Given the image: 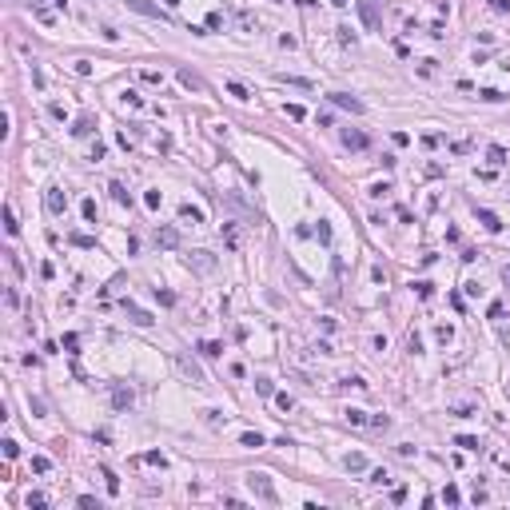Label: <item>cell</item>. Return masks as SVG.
<instances>
[{
	"instance_id": "12",
	"label": "cell",
	"mask_w": 510,
	"mask_h": 510,
	"mask_svg": "<svg viewBox=\"0 0 510 510\" xmlns=\"http://www.w3.org/2000/svg\"><path fill=\"white\" fill-rule=\"evenodd\" d=\"M359 12H363V20H367L371 28L379 24V12H375V4H371V0H363V4H359Z\"/></svg>"
},
{
	"instance_id": "24",
	"label": "cell",
	"mask_w": 510,
	"mask_h": 510,
	"mask_svg": "<svg viewBox=\"0 0 510 510\" xmlns=\"http://www.w3.org/2000/svg\"><path fill=\"white\" fill-rule=\"evenodd\" d=\"M255 391L259 395H271V379H255Z\"/></svg>"
},
{
	"instance_id": "11",
	"label": "cell",
	"mask_w": 510,
	"mask_h": 510,
	"mask_svg": "<svg viewBox=\"0 0 510 510\" xmlns=\"http://www.w3.org/2000/svg\"><path fill=\"white\" fill-rule=\"evenodd\" d=\"M179 84H188V88H195V92H203V80H199L195 72H188V68L179 72Z\"/></svg>"
},
{
	"instance_id": "26",
	"label": "cell",
	"mask_w": 510,
	"mask_h": 510,
	"mask_svg": "<svg viewBox=\"0 0 510 510\" xmlns=\"http://www.w3.org/2000/svg\"><path fill=\"white\" fill-rule=\"evenodd\" d=\"M28 506H36V510H40V506H48V498H44V494H28Z\"/></svg>"
},
{
	"instance_id": "13",
	"label": "cell",
	"mask_w": 510,
	"mask_h": 510,
	"mask_svg": "<svg viewBox=\"0 0 510 510\" xmlns=\"http://www.w3.org/2000/svg\"><path fill=\"white\" fill-rule=\"evenodd\" d=\"M199 355H207V359H219V355H223V347L207 339V343H199Z\"/></svg>"
},
{
	"instance_id": "8",
	"label": "cell",
	"mask_w": 510,
	"mask_h": 510,
	"mask_svg": "<svg viewBox=\"0 0 510 510\" xmlns=\"http://www.w3.org/2000/svg\"><path fill=\"white\" fill-rule=\"evenodd\" d=\"M343 144L351 147V152H363V147H367V136H363V132H351V128H347V132H343Z\"/></svg>"
},
{
	"instance_id": "10",
	"label": "cell",
	"mask_w": 510,
	"mask_h": 510,
	"mask_svg": "<svg viewBox=\"0 0 510 510\" xmlns=\"http://www.w3.org/2000/svg\"><path fill=\"white\" fill-rule=\"evenodd\" d=\"M112 403H116L120 411H124V407H132V391H124V387H116V391H112Z\"/></svg>"
},
{
	"instance_id": "7",
	"label": "cell",
	"mask_w": 510,
	"mask_h": 510,
	"mask_svg": "<svg viewBox=\"0 0 510 510\" xmlns=\"http://www.w3.org/2000/svg\"><path fill=\"white\" fill-rule=\"evenodd\" d=\"M331 104H339V108H347V112H363V100H355V96H347V92H335Z\"/></svg>"
},
{
	"instance_id": "5",
	"label": "cell",
	"mask_w": 510,
	"mask_h": 510,
	"mask_svg": "<svg viewBox=\"0 0 510 510\" xmlns=\"http://www.w3.org/2000/svg\"><path fill=\"white\" fill-rule=\"evenodd\" d=\"M188 263L195 267V271H212V267H216V259L207 255V251H192V255H188Z\"/></svg>"
},
{
	"instance_id": "22",
	"label": "cell",
	"mask_w": 510,
	"mask_h": 510,
	"mask_svg": "<svg viewBox=\"0 0 510 510\" xmlns=\"http://www.w3.org/2000/svg\"><path fill=\"white\" fill-rule=\"evenodd\" d=\"M371 483H379V486H387V483H391V474H387V470H371Z\"/></svg>"
},
{
	"instance_id": "16",
	"label": "cell",
	"mask_w": 510,
	"mask_h": 510,
	"mask_svg": "<svg viewBox=\"0 0 510 510\" xmlns=\"http://www.w3.org/2000/svg\"><path fill=\"white\" fill-rule=\"evenodd\" d=\"M455 442H459V446H462V451H478V438H470V435H459V438H455Z\"/></svg>"
},
{
	"instance_id": "3",
	"label": "cell",
	"mask_w": 510,
	"mask_h": 510,
	"mask_svg": "<svg viewBox=\"0 0 510 510\" xmlns=\"http://www.w3.org/2000/svg\"><path fill=\"white\" fill-rule=\"evenodd\" d=\"M179 371H184V375H188V379H192V383H199V387H203V383H207V379H203V371H199V367H195V363H192V359H188V355H179Z\"/></svg>"
},
{
	"instance_id": "28",
	"label": "cell",
	"mask_w": 510,
	"mask_h": 510,
	"mask_svg": "<svg viewBox=\"0 0 510 510\" xmlns=\"http://www.w3.org/2000/svg\"><path fill=\"white\" fill-rule=\"evenodd\" d=\"M502 279H506V283H510V263H506V267H502Z\"/></svg>"
},
{
	"instance_id": "21",
	"label": "cell",
	"mask_w": 510,
	"mask_h": 510,
	"mask_svg": "<svg viewBox=\"0 0 510 510\" xmlns=\"http://www.w3.org/2000/svg\"><path fill=\"white\" fill-rule=\"evenodd\" d=\"M112 195H116V199H120V203H132V195H128V192H124V184H112Z\"/></svg>"
},
{
	"instance_id": "17",
	"label": "cell",
	"mask_w": 510,
	"mask_h": 510,
	"mask_svg": "<svg viewBox=\"0 0 510 510\" xmlns=\"http://www.w3.org/2000/svg\"><path fill=\"white\" fill-rule=\"evenodd\" d=\"M347 470H367V459H363V455H351V459H347Z\"/></svg>"
},
{
	"instance_id": "4",
	"label": "cell",
	"mask_w": 510,
	"mask_h": 510,
	"mask_svg": "<svg viewBox=\"0 0 510 510\" xmlns=\"http://www.w3.org/2000/svg\"><path fill=\"white\" fill-rule=\"evenodd\" d=\"M64 207H68V199L60 195V188H48V212L52 216H64Z\"/></svg>"
},
{
	"instance_id": "29",
	"label": "cell",
	"mask_w": 510,
	"mask_h": 510,
	"mask_svg": "<svg viewBox=\"0 0 510 510\" xmlns=\"http://www.w3.org/2000/svg\"><path fill=\"white\" fill-rule=\"evenodd\" d=\"M335 4H347V0H335Z\"/></svg>"
},
{
	"instance_id": "15",
	"label": "cell",
	"mask_w": 510,
	"mask_h": 510,
	"mask_svg": "<svg viewBox=\"0 0 510 510\" xmlns=\"http://www.w3.org/2000/svg\"><path fill=\"white\" fill-rule=\"evenodd\" d=\"M478 219H483V223H486V227H490V231H498V227H502V223H498V216H494V212H478Z\"/></svg>"
},
{
	"instance_id": "25",
	"label": "cell",
	"mask_w": 510,
	"mask_h": 510,
	"mask_svg": "<svg viewBox=\"0 0 510 510\" xmlns=\"http://www.w3.org/2000/svg\"><path fill=\"white\" fill-rule=\"evenodd\" d=\"M490 164H506V152H502V147H490Z\"/></svg>"
},
{
	"instance_id": "1",
	"label": "cell",
	"mask_w": 510,
	"mask_h": 510,
	"mask_svg": "<svg viewBox=\"0 0 510 510\" xmlns=\"http://www.w3.org/2000/svg\"><path fill=\"white\" fill-rule=\"evenodd\" d=\"M247 486H251L255 498H263V502H279V494H275V486H271V478H267V474H247Z\"/></svg>"
},
{
	"instance_id": "19",
	"label": "cell",
	"mask_w": 510,
	"mask_h": 510,
	"mask_svg": "<svg viewBox=\"0 0 510 510\" xmlns=\"http://www.w3.org/2000/svg\"><path fill=\"white\" fill-rule=\"evenodd\" d=\"M227 92H231V96H235V100H247V88H243V84H235V80H231V84H227Z\"/></svg>"
},
{
	"instance_id": "18",
	"label": "cell",
	"mask_w": 510,
	"mask_h": 510,
	"mask_svg": "<svg viewBox=\"0 0 510 510\" xmlns=\"http://www.w3.org/2000/svg\"><path fill=\"white\" fill-rule=\"evenodd\" d=\"M279 80H283V84H295V88H315V84L303 80V76H279Z\"/></svg>"
},
{
	"instance_id": "27",
	"label": "cell",
	"mask_w": 510,
	"mask_h": 510,
	"mask_svg": "<svg viewBox=\"0 0 510 510\" xmlns=\"http://www.w3.org/2000/svg\"><path fill=\"white\" fill-rule=\"evenodd\" d=\"M490 8H494V12H506V0H490Z\"/></svg>"
},
{
	"instance_id": "2",
	"label": "cell",
	"mask_w": 510,
	"mask_h": 510,
	"mask_svg": "<svg viewBox=\"0 0 510 510\" xmlns=\"http://www.w3.org/2000/svg\"><path fill=\"white\" fill-rule=\"evenodd\" d=\"M128 8H136L140 16H152V20H168V16H164L156 4H147V0H128Z\"/></svg>"
},
{
	"instance_id": "9",
	"label": "cell",
	"mask_w": 510,
	"mask_h": 510,
	"mask_svg": "<svg viewBox=\"0 0 510 510\" xmlns=\"http://www.w3.org/2000/svg\"><path fill=\"white\" fill-rule=\"evenodd\" d=\"M179 219H192V223H203V212H199V207H192V203H184V207H179Z\"/></svg>"
},
{
	"instance_id": "6",
	"label": "cell",
	"mask_w": 510,
	"mask_h": 510,
	"mask_svg": "<svg viewBox=\"0 0 510 510\" xmlns=\"http://www.w3.org/2000/svg\"><path fill=\"white\" fill-rule=\"evenodd\" d=\"M156 243H160V247H179V231H175V227H160V231H156Z\"/></svg>"
},
{
	"instance_id": "14",
	"label": "cell",
	"mask_w": 510,
	"mask_h": 510,
	"mask_svg": "<svg viewBox=\"0 0 510 510\" xmlns=\"http://www.w3.org/2000/svg\"><path fill=\"white\" fill-rule=\"evenodd\" d=\"M128 315H132V323H140V327H147V323H152V315H147V311H140V307H128Z\"/></svg>"
},
{
	"instance_id": "20",
	"label": "cell",
	"mask_w": 510,
	"mask_h": 510,
	"mask_svg": "<svg viewBox=\"0 0 510 510\" xmlns=\"http://www.w3.org/2000/svg\"><path fill=\"white\" fill-rule=\"evenodd\" d=\"M347 423H355V427H363V423H367V414H363V411H355V407H351V411H347Z\"/></svg>"
},
{
	"instance_id": "23",
	"label": "cell",
	"mask_w": 510,
	"mask_h": 510,
	"mask_svg": "<svg viewBox=\"0 0 510 510\" xmlns=\"http://www.w3.org/2000/svg\"><path fill=\"white\" fill-rule=\"evenodd\" d=\"M223 235H227V247H239V231L235 227H223Z\"/></svg>"
}]
</instances>
